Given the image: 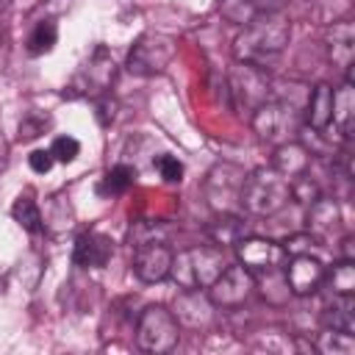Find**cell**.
<instances>
[{
    "mask_svg": "<svg viewBox=\"0 0 355 355\" xmlns=\"http://www.w3.org/2000/svg\"><path fill=\"white\" fill-rule=\"evenodd\" d=\"M288 39H291L288 19L283 14H263L250 25H244V31L233 42V53H236V61L266 69V64L286 50Z\"/></svg>",
    "mask_w": 355,
    "mask_h": 355,
    "instance_id": "cell-1",
    "label": "cell"
},
{
    "mask_svg": "<svg viewBox=\"0 0 355 355\" xmlns=\"http://www.w3.org/2000/svg\"><path fill=\"white\" fill-rule=\"evenodd\" d=\"M291 200V186L288 178L280 175L275 166H261L244 175L241 189H239V202L244 211L255 216H272L283 211Z\"/></svg>",
    "mask_w": 355,
    "mask_h": 355,
    "instance_id": "cell-2",
    "label": "cell"
},
{
    "mask_svg": "<svg viewBox=\"0 0 355 355\" xmlns=\"http://www.w3.org/2000/svg\"><path fill=\"white\" fill-rule=\"evenodd\" d=\"M225 266H227V261H225L222 247H216V244H200V247H189V250L172 255L169 277L183 291H194V288L205 291L219 277V272Z\"/></svg>",
    "mask_w": 355,
    "mask_h": 355,
    "instance_id": "cell-3",
    "label": "cell"
},
{
    "mask_svg": "<svg viewBox=\"0 0 355 355\" xmlns=\"http://www.w3.org/2000/svg\"><path fill=\"white\" fill-rule=\"evenodd\" d=\"M178 319L166 305H147L136 322V344L144 352L164 355L178 347Z\"/></svg>",
    "mask_w": 355,
    "mask_h": 355,
    "instance_id": "cell-4",
    "label": "cell"
},
{
    "mask_svg": "<svg viewBox=\"0 0 355 355\" xmlns=\"http://www.w3.org/2000/svg\"><path fill=\"white\" fill-rule=\"evenodd\" d=\"M227 89L233 97V105L244 114H252L261 103H266L272 97V80L266 78V72L261 67L236 61V67L227 75Z\"/></svg>",
    "mask_w": 355,
    "mask_h": 355,
    "instance_id": "cell-5",
    "label": "cell"
},
{
    "mask_svg": "<svg viewBox=\"0 0 355 355\" xmlns=\"http://www.w3.org/2000/svg\"><path fill=\"white\" fill-rule=\"evenodd\" d=\"M252 130L263 139V141H286L288 133L297 130V105L269 97L266 103H261L252 114H250Z\"/></svg>",
    "mask_w": 355,
    "mask_h": 355,
    "instance_id": "cell-6",
    "label": "cell"
},
{
    "mask_svg": "<svg viewBox=\"0 0 355 355\" xmlns=\"http://www.w3.org/2000/svg\"><path fill=\"white\" fill-rule=\"evenodd\" d=\"M175 58V42L164 33H144L128 53V69L133 75H155L164 72Z\"/></svg>",
    "mask_w": 355,
    "mask_h": 355,
    "instance_id": "cell-7",
    "label": "cell"
},
{
    "mask_svg": "<svg viewBox=\"0 0 355 355\" xmlns=\"http://www.w3.org/2000/svg\"><path fill=\"white\" fill-rule=\"evenodd\" d=\"M252 288H255V275L244 263H233L225 266L205 291L216 308H239L252 294Z\"/></svg>",
    "mask_w": 355,
    "mask_h": 355,
    "instance_id": "cell-8",
    "label": "cell"
},
{
    "mask_svg": "<svg viewBox=\"0 0 355 355\" xmlns=\"http://www.w3.org/2000/svg\"><path fill=\"white\" fill-rule=\"evenodd\" d=\"M241 180H244V172L233 164H219L211 169L205 191H208V202L216 214H236L241 208V202H239Z\"/></svg>",
    "mask_w": 355,
    "mask_h": 355,
    "instance_id": "cell-9",
    "label": "cell"
},
{
    "mask_svg": "<svg viewBox=\"0 0 355 355\" xmlns=\"http://www.w3.org/2000/svg\"><path fill=\"white\" fill-rule=\"evenodd\" d=\"M233 247H236L239 263H244L252 275L272 272V269H277V266L286 261V250H283L277 241H269V239L244 236V239H241V241H236Z\"/></svg>",
    "mask_w": 355,
    "mask_h": 355,
    "instance_id": "cell-10",
    "label": "cell"
},
{
    "mask_svg": "<svg viewBox=\"0 0 355 355\" xmlns=\"http://www.w3.org/2000/svg\"><path fill=\"white\" fill-rule=\"evenodd\" d=\"M286 286L294 297H308L313 291L322 288V280H324V263L319 255H291V261L286 263Z\"/></svg>",
    "mask_w": 355,
    "mask_h": 355,
    "instance_id": "cell-11",
    "label": "cell"
},
{
    "mask_svg": "<svg viewBox=\"0 0 355 355\" xmlns=\"http://www.w3.org/2000/svg\"><path fill=\"white\" fill-rule=\"evenodd\" d=\"M172 250L166 247V241H147L141 247H136L133 252V272L141 283H161L169 277L172 269Z\"/></svg>",
    "mask_w": 355,
    "mask_h": 355,
    "instance_id": "cell-12",
    "label": "cell"
},
{
    "mask_svg": "<svg viewBox=\"0 0 355 355\" xmlns=\"http://www.w3.org/2000/svg\"><path fill=\"white\" fill-rule=\"evenodd\" d=\"M214 308L216 305L208 300V294L200 291V288H194V291H180L178 294L172 313H175L178 324H186V327L200 330V327H208L214 322Z\"/></svg>",
    "mask_w": 355,
    "mask_h": 355,
    "instance_id": "cell-13",
    "label": "cell"
},
{
    "mask_svg": "<svg viewBox=\"0 0 355 355\" xmlns=\"http://www.w3.org/2000/svg\"><path fill=\"white\" fill-rule=\"evenodd\" d=\"M286 3H288V0H222L219 11H222V17H225L227 22L244 28V25H250L252 19L263 17V14H280Z\"/></svg>",
    "mask_w": 355,
    "mask_h": 355,
    "instance_id": "cell-14",
    "label": "cell"
},
{
    "mask_svg": "<svg viewBox=\"0 0 355 355\" xmlns=\"http://www.w3.org/2000/svg\"><path fill=\"white\" fill-rule=\"evenodd\" d=\"M116 75V67H114V58L108 55L105 47H97L86 64V69L78 75V80H83V94H92V92H105L111 86Z\"/></svg>",
    "mask_w": 355,
    "mask_h": 355,
    "instance_id": "cell-15",
    "label": "cell"
},
{
    "mask_svg": "<svg viewBox=\"0 0 355 355\" xmlns=\"http://www.w3.org/2000/svg\"><path fill=\"white\" fill-rule=\"evenodd\" d=\"M114 255V244L103 233H80L75 241L72 261L78 266H105L108 258Z\"/></svg>",
    "mask_w": 355,
    "mask_h": 355,
    "instance_id": "cell-16",
    "label": "cell"
},
{
    "mask_svg": "<svg viewBox=\"0 0 355 355\" xmlns=\"http://www.w3.org/2000/svg\"><path fill=\"white\" fill-rule=\"evenodd\" d=\"M305 119L313 133H324L333 128V89L327 83H316L311 97H308V111Z\"/></svg>",
    "mask_w": 355,
    "mask_h": 355,
    "instance_id": "cell-17",
    "label": "cell"
},
{
    "mask_svg": "<svg viewBox=\"0 0 355 355\" xmlns=\"http://www.w3.org/2000/svg\"><path fill=\"white\" fill-rule=\"evenodd\" d=\"M352 122H355V89H352V80L347 78L333 92V128L344 139H349L352 136Z\"/></svg>",
    "mask_w": 355,
    "mask_h": 355,
    "instance_id": "cell-18",
    "label": "cell"
},
{
    "mask_svg": "<svg viewBox=\"0 0 355 355\" xmlns=\"http://www.w3.org/2000/svg\"><path fill=\"white\" fill-rule=\"evenodd\" d=\"M308 164H311V155H308V150H305L302 144H297V141H283V144H277L275 158H272V166H275L280 175H286L288 180L297 178V175H302V172H308Z\"/></svg>",
    "mask_w": 355,
    "mask_h": 355,
    "instance_id": "cell-19",
    "label": "cell"
},
{
    "mask_svg": "<svg viewBox=\"0 0 355 355\" xmlns=\"http://www.w3.org/2000/svg\"><path fill=\"white\" fill-rule=\"evenodd\" d=\"M338 225H341V211H338L336 200L319 194V197L308 205V230L316 233V236H324V233L336 230Z\"/></svg>",
    "mask_w": 355,
    "mask_h": 355,
    "instance_id": "cell-20",
    "label": "cell"
},
{
    "mask_svg": "<svg viewBox=\"0 0 355 355\" xmlns=\"http://www.w3.org/2000/svg\"><path fill=\"white\" fill-rule=\"evenodd\" d=\"M205 230L216 247H225V244H236L247 236V222L239 214H219Z\"/></svg>",
    "mask_w": 355,
    "mask_h": 355,
    "instance_id": "cell-21",
    "label": "cell"
},
{
    "mask_svg": "<svg viewBox=\"0 0 355 355\" xmlns=\"http://www.w3.org/2000/svg\"><path fill=\"white\" fill-rule=\"evenodd\" d=\"M327 50H330V61L349 69L352 67V44H355V33H352V25L349 22H336L333 31H330V39H327Z\"/></svg>",
    "mask_w": 355,
    "mask_h": 355,
    "instance_id": "cell-22",
    "label": "cell"
},
{
    "mask_svg": "<svg viewBox=\"0 0 355 355\" xmlns=\"http://www.w3.org/2000/svg\"><path fill=\"white\" fill-rule=\"evenodd\" d=\"M355 302H352V294L347 297H338L333 294V302L324 308L322 313V322L324 327H333V330H344V333H352L355 330Z\"/></svg>",
    "mask_w": 355,
    "mask_h": 355,
    "instance_id": "cell-23",
    "label": "cell"
},
{
    "mask_svg": "<svg viewBox=\"0 0 355 355\" xmlns=\"http://www.w3.org/2000/svg\"><path fill=\"white\" fill-rule=\"evenodd\" d=\"M327 283V288L338 297H347V294H355V261H347L341 258L333 269H324V280L322 286Z\"/></svg>",
    "mask_w": 355,
    "mask_h": 355,
    "instance_id": "cell-24",
    "label": "cell"
},
{
    "mask_svg": "<svg viewBox=\"0 0 355 355\" xmlns=\"http://www.w3.org/2000/svg\"><path fill=\"white\" fill-rule=\"evenodd\" d=\"M313 349L322 352V355H352V352H355V338H352V333L324 327V330L316 336Z\"/></svg>",
    "mask_w": 355,
    "mask_h": 355,
    "instance_id": "cell-25",
    "label": "cell"
},
{
    "mask_svg": "<svg viewBox=\"0 0 355 355\" xmlns=\"http://www.w3.org/2000/svg\"><path fill=\"white\" fill-rule=\"evenodd\" d=\"M11 216H14V222H17L22 230H28V233H42V230H44L42 211H39L36 200L28 197V194L14 200V205H11Z\"/></svg>",
    "mask_w": 355,
    "mask_h": 355,
    "instance_id": "cell-26",
    "label": "cell"
},
{
    "mask_svg": "<svg viewBox=\"0 0 355 355\" xmlns=\"http://www.w3.org/2000/svg\"><path fill=\"white\" fill-rule=\"evenodd\" d=\"M55 42H58V25L53 19H42V22H36V28L28 36V53L31 55H44L55 47Z\"/></svg>",
    "mask_w": 355,
    "mask_h": 355,
    "instance_id": "cell-27",
    "label": "cell"
},
{
    "mask_svg": "<svg viewBox=\"0 0 355 355\" xmlns=\"http://www.w3.org/2000/svg\"><path fill=\"white\" fill-rule=\"evenodd\" d=\"M133 180H136V169L130 164H116V166H111L105 172L100 191H105V194H125L133 186Z\"/></svg>",
    "mask_w": 355,
    "mask_h": 355,
    "instance_id": "cell-28",
    "label": "cell"
},
{
    "mask_svg": "<svg viewBox=\"0 0 355 355\" xmlns=\"http://www.w3.org/2000/svg\"><path fill=\"white\" fill-rule=\"evenodd\" d=\"M128 239H130V247H141L147 241H164L166 225L164 222H133Z\"/></svg>",
    "mask_w": 355,
    "mask_h": 355,
    "instance_id": "cell-29",
    "label": "cell"
},
{
    "mask_svg": "<svg viewBox=\"0 0 355 355\" xmlns=\"http://www.w3.org/2000/svg\"><path fill=\"white\" fill-rule=\"evenodd\" d=\"M280 247L286 250V255H305V252L316 255V250L322 247V236H316V233H311V230L291 233Z\"/></svg>",
    "mask_w": 355,
    "mask_h": 355,
    "instance_id": "cell-30",
    "label": "cell"
},
{
    "mask_svg": "<svg viewBox=\"0 0 355 355\" xmlns=\"http://www.w3.org/2000/svg\"><path fill=\"white\" fill-rule=\"evenodd\" d=\"M288 186H291V200H297V202H302V205H311L322 191H319V186L308 178V172H302V175H297V178H291L288 180Z\"/></svg>",
    "mask_w": 355,
    "mask_h": 355,
    "instance_id": "cell-31",
    "label": "cell"
},
{
    "mask_svg": "<svg viewBox=\"0 0 355 355\" xmlns=\"http://www.w3.org/2000/svg\"><path fill=\"white\" fill-rule=\"evenodd\" d=\"M50 153H53V158H55V161L69 164V161H75V158H78V153H80V141H78L75 136H58V139L53 141Z\"/></svg>",
    "mask_w": 355,
    "mask_h": 355,
    "instance_id": "cell-32",
    "label": "cell"
},
{
    "mask_svg": "<svg viewBox=\"0 0 355 355\" xmlns=\"http://www.w3.org/2000/svg\"><path fill=\"white\" fill-rule=\"evenodd\" d=\"M47 125H50V119L42 116V114H28V116H22V122H19V141H31V139L42 136V133L47 130Z\"/></svg>",
    "mask_w": 355,
    "mask_h": 355,
    "instance_id": "cell-33",
    "label": "cell"
},
{
    "mask_svg": "<svg viewBox=\"0 0 355 355\" xmlns=\"http://www.w3.org/2000/svg\"><path fill=\"white\" fill-rule=\"evenodd\" d=\"M155 169L166 183H180L183 180V164L175 155H158L155 158Z\"/></svg>",
    "mask_w": 355,
    "mask_h": 355,
    "instance_id": "cell-34",
    "label": "cell"
},
{
    "mask_svg": "<svg viewBox=\"0 0 355 355\" xmlns=\"http://www.w3.org/2000/svg\"><path fill=\"white\" fill-rule=\"evenodd\" d=\"M50 214L47 216H42L44 219V225L47 222H58V230H64V227H69L72 225V208H69V202L67 200H61V197H55L53 202H50Z\"/></svg>",
    "mask_w": 355,
    "mask_h": 355,
    "instance_id": "cell-35",
    "label": "cell"
},
{
    "mask_svg": "<svg viewBox=\"0 0 355 355\" xmlns=\"http://www.w3.org/2000/svg\"><path fill=\"white\" fill-rule=\"evenodd\" d=\"M53 153L50 150H33L31 155H28V164H31V169L33 172H39V175H44V172H50L53 169Z\"/></svg>",
    "mask_w": 355,
    "mask_h": 355,
    "instance_id": "cell-36",
    "label": "cell"
},
{
    "mask_svg": "<svg viewBox=\"0 0 355 355\" xmlns=\"http://www.w3.org/2000/svg\"><path fill=\"white\" fill-rule=\"evenodd\" d=\"M114 108H116V103L111 97H103L97 103V119H100V125H108L114 119Z\"/></svg>",
    "mask_w": 355,
    "mask_h": 355,
    "instance_id": "cell-37",
    "label": "cell"
},
{
    "mask_svg": "<svg viewBox=\"0 0 355 355\" xmlns=\"http://www.w3.org/2000/svg\"><path fill=\"white\" fill-rule=\"evenodd\" d=\"M8 155H11V147H8L6 133L0 130V172H6V166H8Z\"/></svg>",
    "mask_w": 355,
    "mask_h": 355,
    "instance_id": "cell-38",
    "label": "cell"
},
{
    "mask_svg": "<svg viewBox=\"0 0 355 355\" xmlns=\"http://www.w3.org/2000/svg\"><path fill=\"white\" fill-rule=\"evenodd\" d=\"M341 244H344V247H341L344 258H347V261H355V252H352V244H355V241H352V236H347V239H344Z\"/></svg>",
    "mask_w": 355,
    "mask_h": 355,
    "instance_id": "cell-39",
    "label": "cell"
},
{
    "mask_svg": "<svg viewBox=\"0 0 355 355\" xmlns=\"http://www.w3.org/2000/svg\"><path fill=\"white\" fill-rule=\"evenodd\" d=\"M47 6H50V11H64L72 6V0H47Z\"/></svg>",
    "mask_w": 355,
    "mask_h": 355,
    "instance_id": "cell-40",
    "label": "cell"
},
{
    "mask_svg": "<svg viewBox=\"0 0 355 355\" xmlns=\"http://www.w3.org/2000/svg\"><path fill=\"white\" fill-rule=\"evenodd\" d=\"M8 3H11V0H0V8H6V6H8Z\"/></svg>",
    "mask_w": 355,
    "mask_h": 355,
    "instance_id": "cell-41",
    "label": "cell"
},
{
    "mask_svg": "<svg viewBox=\"0 0 355 355\" xmlns=\"http://www.w3.org/2000/svg\"><path fill=\"white\" fill-rule=\"evenodd\" d=\"M0 44H3V39H0Z\"/></svg>",
    "mask_w": 355,
    "mask_h": 355,
    "instance_id": "cell-42",
    "label": "cell"
}]
</instances>
